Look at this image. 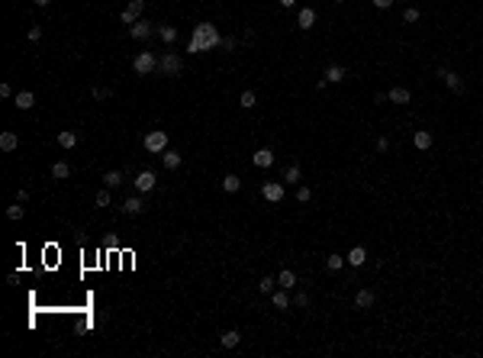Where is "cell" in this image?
Segmentation results:
<instances>
[{
	"label": "cell",
	"instance_id": "6da1fadb",
	"mask_svg": "<svg viewBox=\"0 0 483 358\" xmlns=\"http://www.w3.org/2000/svg\"><path fill=\"white\" fill-rule=\"evenodd\" d=\"M223 46V36H219V29H216L213 23H200L193 26V36H190V46H187V52L200 55V52H209V48Z\"/></svg>",
	"mask_w": 483,
	"mask_h": 358
},
{
	"label": "cell",
	"instance_id": "7a4b0ae2",
	"mask_svg": "<svg viewBox=\"0 0 483 358\" xmlns=\"http://www.w3.org/2000/svg\"><path fill=\"white\" fill-rule=\"evenodd\" d=\"M155 68H158V58H155V52H138L136 58H132V71H136L138 78H148Z\"/></svg>",
	"mask_w": 483,
	"mask_h": 358
},
{
	"label": "cell",
	"instance_id": "3957f363",
	"mask_svg": "<svg viewBox=\"0 0 483 358\" xmlns=\"http://www.w3.org/2000/svg\"><path fill=\"white\" fill-rule=\"evenodd\" d=\"M142 142H145L148 152H158V155H161V152L168 148V133H164V129H152V133H148Z\"/></svg>",
	"mask_w": 483,
	"mask_h": 358
},
{
	"label": "cell",
	"instance_id": "277c9868",
	"mask_svg": "<svg viewBox=\"0 0 483 358\" xmlns=\"http://www.w3.org/2000/svg\"><path fill=\"white\" fill-rule=\"evenodd\" d=\"M142 10H145V0H129V3L123 7V13H119V20H123L126 26H132V23H138Z\"/></svg>",
	"mask_w": 483,
	"mask_h": 358
},
{
	"label": "cell",
	"instance_id": "5b68a950",
	"mask_svg": "<svg viewBox=\"0 0 483 358\" xmlns=\"http://www.w3.org/2000/svg\"><path fill=\"white\" fill-rule=\"evenodd\" d=\"M132 184H136V194H152L155 184H158V178H155V171H138Z\"/></svg>",
	"mask_w": 483,
	"mask_h": 358
},
{
	"label": "cell",
	"instance_id": "8992f818",
	"mask_svg": "<svg viewBox=\"0 0 483 358\" xmlns=\"http://www.w3.org/2000/svg\"><path fill=\"white\" fill-rule=\"evenodd\" d=\"M261 194H264V200L268 203H280L287 197V191H284V184H277V181H268V184L261 187Z\"/></svg>",
	"mask_w": 483,
	"mask_h": 358
},
{
	"label": "cell",
	"instance_id": "52a82bcc",
	"mask_svg": "<svg viewBox=\"0 0 483 358\" xmlns=\"http://www.w3.org/2000/svg\"><path fill=\"white\" fill-rule=\"evenodd\" d=\"M158 68L164 71V74H177V71L184 68V62H181V55H174V52H168V55H161V62H158Z\"/></svg>",
	"mask_w": 483,
	"mask_h": 358
},
{
	"label": "cell",
	"instance_id": "ba28073f",
	"mask_svg": "<svg viewBox=\"0 0 483 358\" xmlns=\"http://www.w3.org/2000/svg\"><path fill=\"white\" fill-rule=\"evenodd\" d=\"M438 78L448 84V91H454V94H460L464 91V81L458 78V71H448V68H438Z\"/></svg>",
	"mask_w": 483,
	"mask_h": 358
},
{
	"label": "cell",
	"instance_id": "9c48e42d",
	"mask_svg": "<svg viewBox=\"0 0 483 358\" xmlns=\"http://www.w3.org/2000/svg\"><path fill=\"white\" fill-rule=\"evenodd\" d=\"M145 210V200H142V194L129 197V200H123V213L126 216H138V213Z\"/></svg>",
	"mask_w": 483,
	"mask_h": 358
},
{
	"label": "cell",
	"instance_id": "30bf717a",
	"mask_svg": "<svg viewBox=\"0 0 483 358\" xmlns=\"http://www.w3.org/2000/svg\"><path fill=\"white\" fill-rule=\"evenodd\" d=\"M129 36H132V39H138V42L148 39V36H152V23H148V20H138V23H132V26H129Z\"/></svg>",
	"mask_w": 483,
	"mask_h": 358
},
{
	"label": "cell",
	"instance_id": "8fae6325",
	"mask_svg": "<svg viewBox=\"0 0 483 358\" xmlns=\"http://www.w3.org/2000/svg\"><path fill=\"white\" fill-rule=\"evenodd\" d=\"M345 262H348L351 268H361L364 262H368V249H364V245H354V249L345 255Z\"/></svg>",
	"mask_w": 483,
	"mask_h": 358
},
{
	"label": "cell",
	"instance_id": "7c38bea8",
	"mask_svg": "<svg viewBox=\"0 0 483 358\" xmlns=\"http://www.w3.org/2000/svg\"><path fill=\"white\" fill-rule=\"evenodd\" d=\"M374 300H377L374 290H368V287L354 294V307H358V310H368V307H374Z\"/></svg>",
	"mask_w": 483,
	"mask_h": 358
},
{
	"label": "cell",
	"instance_id": "4fadbf2b",
	"mask_svg": "<svg viewBox=\"0 0 483 358\" xmlns=\"http://www.w3.org/2000/svg\"><path fill=\"white\" fill-rule=\"evenodd\" d=\"M297 23H299V29H313V26H316V10L313 7H303V10H299V16H297Z\"/></svg>",
	"mask_w": 483,
	"mask_h": 358
},
{
	"label": "cell",
	"instance_id": "5bb4252c",
	"mask_svg": "<svg viewBox=\"0 0 483 358\" xmlns=\"http://www.w3.org/2000/svg\"><path fill=\"white\" fill-rule=\"evenodd\" d=\"M252 162L258 165V168H271V165H274V152H271V148H258L252 155Z\"/></svg>",
	"mask_w": 483,
	"mask_h": 358
},
{
	"label": "cell",
	"instance_id": "9a60e30c",
	"mask_svg": "<svg viewBox=\"0 0 483 358\" xmlns=\"http://www.w3.org/2000/svg\"><path fill=\"white\" fill-rule=\"evenodd\" d=\"M387 100L390 103H409L413 100V94H409V87H393V91L387 94Z\"/></svg>",
	"mask_w": 483,
	"mask_h": 358
},
{
	"label": "cell",
	"instance_id": "2e32d148",
	"mask_svg": "<svg viewBox=\"0 0 483 358\" xmlns=\"http://www.w3.org/2000/svg\"><path fill=\"white\" fill-rule=\"evenodd\" d=\"M13 103H16L20 110H32V107H36V97H32V91H20V94L13 97Z\"/></svg>",
	"mask_w": 483,
	"mask_h": 358
},
{
	"label": "cell",
	"instance_id": "e0dca14e",
	"mask_svg": "<svg viewBox=\"0 0 483 358\" xmlns=\"http://www.w3.org/2000/svg\"><path fill=\"white\" fill-rule=\"evenodd\" d=\"M413 145L419 148V152H425V148H432V133H429V129H419V133L413 136Z\"/></svg>",
	"mask_w": 483,
	"mask_h": 358
},
{
	"label": "cell",
	"instance_id": "ac0fdd59",
	"mask_svg": "<svg viewBox=\"0 0 483 358\" xmlns=\"http://www.w3.org/2000/svg\"><path fill=\"white\" fill-rule=\"evenodd\" d=\"M271 304H274V310H287V307H290V297H287V290H284V287H280V290L274 287V294H271Z\"/></svg>",
	"mask_w": 483,
	"mask_h": 358
},
{
	"label": "cell",
	"instance_id": "d6986e66",
	"mask_svg": "<svg viewBox=\"0 0 483 358\" xmlns=\"http://www.w3.org/2000/svg\"><path fill=\"white\" fill-rule=\"evenodd\" d=\"M325 81H329V84L345 81V68H342V65H329V68H325Z\"/></svg>",
	"mask_w": 483,
	"mask_h": 358
},
{
	"label": "cell",
	"instance_id": "ffe728a7",
	"mask_svg": "<svg viewBox=\"0 0 483 358\" xmlns=\"http://www.w3.org/2000/svg\"><path fill=\"white\" fill-rule=\"evenodd\" d=\"M58 145L62 148H74L77 145V133L74 129H62V133H58Z\"/></svg>",
	"mask_w": 483,
	"mask_h": 358
},
{
	"label": "cell",
	"instance_id": "44dd1931",
	"mask_svg": "<svg viewBox=\"0 0 483 358\" xmlns=\"http://www.w3.org/2000/svg\"><path fill=\"white\" fill-rule=\"evenodd\" d=\"M52 178H55V181L71 178V165H68V162H55V165H52Z\"/></svg>",
	"mask_w": 483,
	"mask_h": 358
},
{
	"label": "cell",
	"instance_id": "7402d4cb",
	"mask_svg": "<svg viewBox=\"0 0 483 358\" xmlns=\"http://www.w3.org/2000/svg\"><path fill=\"white\" fill-rule=\"evenodd\" d=\"M161 162H164V168H171V171H174L177 165H181V155H177L174 148H164V152H161Z\"/></svg>",
	"mask_w": 483,
	"mask_h": 358
},
{
	"label": "cell",
	"instance_id": "603a6c76",
	"mask_svg": "<svg viewBox=\"0 0 483 358\" xmlns=\"http://www.w3.org/2000/svg\"><path fill=\"white\" fill-rule=\"evenodd\" d=\"M293 284H297V274L290 271V268H287V271H280L277 274V287H284V290H290Z\"/></svg>",
	"mask_w": 483,
	"mask_h": 358
},
{
	"label": "cell",
	"instance_id": "cb8c5ba5",
	"mask_svg": "<svg viewBox=\"0 0 483 358\" xmlns=\"http://www.w3.org/2000/svg\"><path fill=\"white\" fill-rule=\"evenodd\" d=\"M219 342H223V349H235V345L242 342V335H238L235 329H229V333H223V335H219Z\"/></svg>",
	"mask_w": 483,
	"mask_h": 358
},
{
	"label": "cell",
	"instance_id": "d4e9b609",
	"mask_svg": "<svg viewBox=\"0 0 483 358\" xmlns=\"http://www.w3.org/2000/svg\"><path fill=\"white\" fill-rule=\"evenodd\" d=\"M16 145H20V136L16 133H3L0 136V148H3V152H13Z\"/></svg>",
	"mask_w": 483,
	"mask_h": 358
},
{
	"label": "cell",
	"instance_id": "484cf974",
	"mask_svg": "<svg viewBox=\"0 0 483 358\" xmlns=\"http://www.w3.org/2000/svg\"><path fill=\"white\" fill-rule=\"evenodd\" d=\"M238 187H242V178H238V174H226V181H223V191H226V194H235Z\"/></svg>",
	"mask_w": 483,
	"mask_h": 358
},
{
	"label": "cell",
	"instance_id": "4316f807",
	"mask_svg": "<svg viewBox=\"0 0 483 358\" xmlns=\"http://www.w3.org/2000/svg\"><path fill=\"white\" fill-rule=\"evenodd\" d=\"M103 184H107L110 191H116V187L123 184V174H119V171H107V174H103Z\"/></svg>",
	"mask_w": 483,
	"mask_h": 358
},
{
	"label": "cell",
	"instance_id": "83f0119b",
	"mask_svg": "<svg viewBox=\"0 0 483 358\" xmlns=\"http://www.w3.org/2000/svg\"><path fill=\"white\" fill-rule=\"evenodd\" d=\"M299 178H303V171H299V165H290V168L284 171V181H287V184H299Z\"/></svg>",
	"mask_w": 483,
	"mask_h": 358
},
{
	"label": "cell",
	"instance_id": "f1b7e54d",
	"mask_svg": "<svg viewBox=\"0 0 483 358\" xmlns=\"http://www.w3.org/2000/svg\"><path fill=\"white\" fill-rule=\"evenodd\" d=\"M158 36H161V42H168V46H171V42L177 39V29H174V26H158Z\"/></svg>",
	"mask_w": 483,
	"mask_h": 358
},
{
	"label": "cell",
	"instance_id": "f546056e",
	"mask_svg": "<svg viewBox=\"0 0 483 358\" xmlns=\"http://www.w3.org/2000/svg\"><path fill=\"white\" fill-rule=\"evenodd\" d=\"M254 103H258V97H254V91H245L242 97H238V107H245V110H252Z\"/></svg>",
	"mask_w": 483,
	"mask_h": 358
},
{
	"label": "cell",
	"instance_id": "4dcf8cb0",
	"mask_svg": "<svg viewBox=\"0 0 483 358\" xmlns=\"http://www.w3.org/2000/svg\"><path fill=\"white\" fill-rule=\"evenodd\" d=\"M7 216H10V219H23V216H26V207L16 200L13 207H7Z\"/></svg>",
	"mask_w": 483,
	"mask_h": 358
},
{
	"label": "cell",
	"instance_id": "1f68e13d",
	"mask_svg": "<svg viewBox=\"0 0 483 358\" xmlns=\"http://www.w3.org/2000/svg\"><path fill=\"white\" fill-rule=\"evenodd\" d=\"M258 287H261V294H274L277 281H274V278H271V274H268V278H261V281H258Z\"/></svg>",
	"mask_w": 483,
	"mask_h": 358
},
{
	"label": "cell",
	"instance_id": "d6a6232c",
	"mask_svg": "<svg viewBox=\"0 0 483 358\" xmlns=\"http://www.w3.org/2000/svg\"><path fill=\"white\" fill-rule=\"evenodd\" d=\"M325 265H329V271H338V268L345 265V255H329L325 258Z\"/></svg>",
	"mask_w": 483,
	"mask_h": 358
},
{
	"label": "cell",
	"instance_id": "836d02e7",
	"mask_svg": "<svg viewBox=\"0 0 483 358\" xmlns=\"http://www.w3.org/2000/svg\"><path fill=\"white\" fill-rule=\"evenodd\" d=\"M297 200H299V203H309V200H313V191H309L306 184H299V187H297Z\"/></svg>",
	"mask_w": 483,
	"mask_h": 358
},
{
	"label": "cell",
	"instance_id": "e575fe53",
	"mask_svg": "<svg viewBox=\"0 0 483 358\" xmlns=\"http://www.w3.org/2000/svg\"><path fill=\"white\" fill-rule=\"evenodd\" d=\"M403 23H419V7H406V13H403Z\"/></svg>",
	"mask_w": 483,
	"mask_h": 358
},
{
	"label": "cell",
	"instance_id": "d590c367",
	"mask_svg": "<svg viewBox=\"0 0 483 358\" xmlns=\"http://www.w3.org/2000/svg\"><path fill=\"white\" fill-rule=\"evenodd\" d=\"M97 207H110V187L97 191Z\"/></svg>",
	"mask_w": 483,
	"mask_h": 358
},
{
	"label": "cell",
	"instance_id": "8d00e7d4",
	"mask_svg": "<svg viewBox=\"0 0 483 358\" xmlns=\"http://www.w3.org/2000/svg\"><path fill=\"white\" fill-rule=\"evenodd\" d=\"M93 100H110V91H107V87H93Z\"/></svg>",
	"mask_w": 483,
	"mask_h": 358
},
{
	"label": "cell",
	"instance_id": "74e56055",
	"mask_svg": "<svg viewBox=\"0 0 483 358\" xmlns=\"http://www.w3.org/2000/svg\"><path fill=\"white\" fill-rule=\"evenodd\" d=\"M29 39H32V42L42 39V26H29Z\"/></svg>",
	"mask_w": 483,
	"mask_h": 358
},
{
	"label": "cell",
	"instance_id": "f35d334b",
	"mask_svg": "<svg viewBox=\"0 0 483 358\" xmlns=\"http://www.w3.org/2000/svg\"><path fill=\"white\" fill-rule=\"evenodd\" d=\"M370 3H374L377 10H390L393 7V0H370Z\"/></svg>",
	"mask_w": 483,
	"mask_h": 358
},
{
	"label": "cell",
	"instance_id": "ab89813d",
	"mask_svg": "<svg viewBox=\"0 0 483 358\" xmlns=\"http://www.w3.org/2000/svg\"><path fill=\"white\" fill-rule=\"evenodd\" d=\"M387 148H390V139H387V136H380V139H377V152H387Z\"/></svg>",
	"mask_w": 483,
	"mask_h": 358
},
{
	"label": "cell",
	"instance_id": "60d3db41",
	"mask_svg": "<svg viewBox=\"0 0 483 358\" xmlns=\"http://www.w3.org/2000/svg\"><path fill=\"white\" fill-rule=\"evenodd\" d=\"M0 97H3V100H7V97H13V87H10V84H0Z\"/></svg>",
	"mask_w": 483,
	"mask_h": 358
},
{
	"label": "cell",
	"instance_id": "b9f144b4",
	"mask_svg": "<svg viewBox=\"0 0 483 358\" xmlns=\"http://www.w3.org/2000/svg\"><path fill=\"white\" fill-rule=\"evenodd\" d=\"M16 200L26 203V200H29V191H26V187H20V191H16Z\"/></svg>",
	"mask_w": 483,
	"mask_h": 358
},
{
	"label": "cell",
	"instance_id": "7bdbcfd3",
	"mask_svg": "<svg viewBox=\"0 0 483 358\" xmlns=\"http://www.w3.org/2000/svg\"><path fill=\"white\" fill-rule=\"evenodd\" d=\"M297 307H309V297L306 294H297Z\"/></svg>",
	"mask_w": 483,
	"mask_h": 358
},
{
	"label": "cell",
	"instance_id": "ee69618b",
	"mask_svg": "<svg viewBox=\"0 0 483 358\" xmlns=\"http://www.w3.org/2000/svg\"><path fill=\"white\" fill-rule=\"evenodd\" d=\"M223 48H226V52H232V48H235V39H229V36H226V39H223Z\"/></svg>",
	"mask_w": 483,
	"mask_h": 358
},
{
	"label": "cell",
	"instance_id": "f6af8a7d",
	"mask_svg": "<svg viewBox=\"0 0 483 358\" xmlns=\"http://www.w3.org/2000/svg\"><path fill=\"white\" fill-rule=\"evenodd\" d=\"M32 3H36V7H48V3H52V0H32Z\"/></svg>",
	"mask_w": 483,
	"mask_h": 358
},
{
	"label": "cell",
	"instance_id": "bcb514c9",
	"mask_svg": "<svg viewBox=\"0 0 483 358\" xmlns=\"http://www.w3.org/2000/svg\"><path fill=\"white\" fill-rule=\"evenodd\" d=\"M280 7H297V0H280Z\"/></svg>",
	"mask_w": 483,
	"mask_h": 358
},
{
	"label": "cell",
	"instance_id": "7dc6e473",
	"mask_svg": "<svg viewBox=\"0 0 483 358\" xmlns=\"http://www.w3.org/2000/svg\"><path fill=\"white\" fill-rule=\"evenodd\" d=\"M335 3H345V0H335Z\"/></svg>",
	"mask_w": 483,
	"mask_h": 358
}]
</instances>
